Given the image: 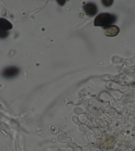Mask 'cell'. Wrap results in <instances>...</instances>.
<instances>
[{"label":"cell","mask_w":135,"mask_h":151,"mask_svg":"<svg viewBox=\"0 0 135 151\" xmlns=\"http://www.w3.org/2000/svg\"><path fill=\"white\" fill-rule=\"evenodd\" d=\"M103 3V5L106 7H109L110 6H111L113 4V1H102Z\"/></svg>","instance_id":"7"},{"label":"cell","mask_w":135,"mask_h":151,"mask_svg":"<svg viewBox=\"0 0 135 151\" xmlns=\"http://www.w3.org/2000/svg\"><path fill=\"white\" fill-rule=\"evenodd\" d=\"M120 32L119 28L116 25H111L105 29L104 34L107 37H115Z\"/></svg>","instance_id":"4"},{"label":"cell","mask_w":135,"mask_h":151,"mask_svg":"<svg viewBox=\"0 0 135 151\" xmlns=\"http://www.w3.org/2000/svg\"><path fill=\"white\" fill-rule=\"evenodd\" d=\"M9 33L7 32H5V31H1L0 30V39H5L8 36Z\"/></svg>","instance_id":"6"},{"label":"cell","mask_w":135,"mask_h":151,"mask_svg":"<svg viewBox=\"0 0 135 151\" xmlns=\"http://www.w3.org/2000/svg\"><path fill=\"white\" fill-rule=\"evenodd\" d=\"M20 70L17 67H8L2 72V76L5 78H13L16 77L19 73Z\"/></svg>","instance_id":"2"},{"label":"cell","mask_w":135,"mask_h":151,"mask_svg":"<svg viewBox=\"0 0 135 151\" xmlns=\"http://www.w3.org/2000/svg\"><path fill=\"white\" fill-rule=\"evenodd\" d=\"M84 9L87 15L93 16L97 13V7L96 5L92 3H89L85 4L84 6Z\"/></svg>","instance_id":"3"},{"label":"cell","mask_w":135,"mask_h":151,"mask_svg":"<svg viewBox=\"0 0 135 151\" xmlns=\"http://www.w3.org/2000/svg\"><path fill=\"white\" fill-rule=\"evenodd\" d=\"M13 28L12 24L8 20L4 18H0V30L7 32Z\"/></svg>","instance_id":"5"},{"label":"cell","mask_w":135,"mask_h":151,"mask_svg":"<svg viewBox=\"0 0 135 151\" xmlns=\"http://www.w3.org/2000/svg\"><path fill=\"white\" fill-rule=\"evenodd\" d=\"M117 17L115 15L108 14V13H101L95 17L94 25L95 26L107 28L110 27L111 25L113 24L116 22Z\"/></svg>","instance_id":"1"}]
</instances>
